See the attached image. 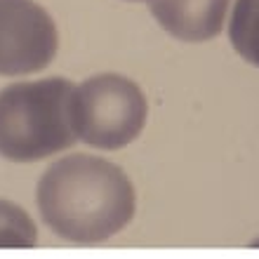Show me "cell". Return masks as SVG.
<instances>
[{
	"mask_svg": "<svg viewBox=\"0 0 259 259\" xmlns=\"http://www.w3.org/2000/svg\"><path fill=\"white\" fill-rule=\"evenodd\" d=\"M42 222L64 240L95 245L123 231L137 210L135 186L111 160L88 153L59 158L35 196Z\"/></svg>",
	"mask_w": 259,
	"mask_h": 259,
	"instance_id": "6da1fadb",
	"label": "cell"
},
{
	"mask_svg": "<svg viewBox=\"0 0 259 259\" xmlns=\"http://www.w3.org/2000/svg\"><path fill=\"white\" fill-rule=\"evenodd\" d=\"M73 85L66 78L14 82L0 90V156L35 163L75 144Z\"/></svg>",
	"mask_w": 259,
	"mask_h": 259,
	"instance_id": "7a4b0ae2",
	"label": "cell"
},
{
	"mask_svg": "<svg viewBox=\"0 0 259 259\" xmlns=\"http://www.w3.org/2000/svg\"><path fill=\"white\" fill-rule=\"evenodd\" d=\"M149 116L146 97L135 80L118 73L88 78L71 95L75 139L88 146L116 151L142 135Z\"/></svg>",
	"mask_w": 259,
	"mask_h": 259,
	"instance_id": "3957f363",
	"label": "cell"
},
{
	"mask_svg": "<svg viewBox=\"0 0 259 259\" xmlns=\"http://www.w3.org/2000/svg\"><path fill=\"white\" fill-rule=\"evenodd\" d=\"M59 33L35 0H0V75H26L52 64Z\"/></svg>",
	"mask_w": 259,
	"mask_h": 259,
	"instance_id": "277c9868",
	"label": "cell"
},
{
	"mask_svg": "<svg viewBox=\"0 0 259 259\" xmlns=\"http://www.w3.org/2000/svg\"><path fill=\"white\" fill-rule=\"evenodd\" d=\"M231 0H149L160 26L182 42H205L222 33Z\"/></svg>",
	"mask_w": 259,
	"mask_h": 259,
	"instance_id": "5b68a950",
	"label": "cell"
},
{
	"mask_svg": "<svg viewBox=\"0 0 259 259\" xmlns=\"http://www.w3.org/2000/svg\"><path fill=\"white\" fill-rule=\"evenodd\" d=\"M233 50L247 64L259 68V0H236L229 21Z\"/></svg>",
	"mask_w": 259,
	"mask_h": 259,
	"instance_id": "8992f818",
	"label": "cell"
},
{
	"mask_svg": "<svg viewBox=\"0 0 259 259\" xmlns=\"http://www.w3.org/2000/svg\"><path fill=\"white\" fill-rule=\"evenodd\" d=\"M38 231L33 219L19 205L0 198V247H35Z\"/></svg>",
	"mask_w": 259,
	"mask_h": 259,
	"instance_id": "52a82bcc",
	"label": "cell"
}]
</instances>
